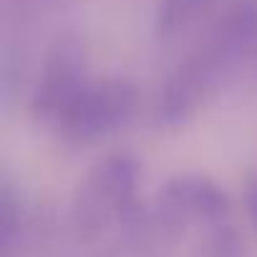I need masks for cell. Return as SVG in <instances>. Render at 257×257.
I'll use <instances>...</instances> for the list:
<instances>
[{
    "instance_id": "6da1fadb",
    "label": "cell",
    "mask_w": 257,
    "mask_h": 257,
    "mask_svg": "<svg viewBox=\"0 0 257 257\" xmlns=\"http://www.w3.org/2000/svg\"><path fill=\"white\" fill-rule=\"evenodd\" d=\"M139 162L128 152H116L98 162L73 192L71 224L81 242L98 239L113 222L137 207Z\"/></svg>"
},
{
    "instance_id": "7a4b0ae2",
    "label": "cell",
    "mask_w": 257,
    "mask_h": 257,
    "mask_svg": "<svg viewBox=\"0 0 257 257\" xmlns=\"http://www.w3.org/2000/svg\"><path fill=\"white\" fill-rule=\"evenodd\" d=\"M229 197L212 179L199 174H182L169 179L159 194L157 204L149 212V224L154 239H169L184 232V227L194 219L207 224L229 219Z\"/></svg>"
},
{
    "instance_id": "3957f363",
    "label": "cell",
    "mask_w": 257,
    "mask_h": 257,
    "mask_svg": "<svg viewBox=\"0 0 257 257\" xmlns=\"http://www.w3.org/2000/svg\"><path fill=\"white\" fill-rule=\"evenodd\" d=\"M137 106V93L126 81L86 83L56 118L58 134L71 142H93L126 126Z\"/></svg>"
},
{
    "instance_id": "277c9868",
    "label": "cell",
    "mask_w": 257,
    "mask_h": 257,
    "mask_svg": "<svg viewBox=\"0 0 257 257\" xmlns=\"http://www.w3.org/2000/svg\"><path fill=\"white\" fill-rule=\"evenodd\" d=\"M88 83L86 78V48L78 38H58L48 51L41 81L33 93L31 111L46 123H56L61 111Z\"/></svg>"
},
{
    "instance_id": "5b68a950",
    "label": "cell",
    "mask_w": 257,
    "mask_h": 257,
    "mask_svg": "<svg viewBox=\"0 0 257 257\" xmlns=\"http://www.w3.org/2000/svg\"><path fill=\"white\" fill-rule=\"evenodd\" d=\"M222 68L217 61L207 53L202 46L197 53H192L184 63H179L164 81L157 106H154V118L162 128H177L182 126L202 103L207 91L212 88L217 73Z\"/></svg>"
},
{
    "instance_id": "8992f818",
    "label": "cell",
    "mask_w": 257,
    "mask_h": 257,
    "mask_svg": "<svg viewBox=\"0 0 257 257\" xmlns=\"http://www.w3.org/2000/svg\"><path fill=\"white\" fill-rule=\"evenodd\" d=\"M0 242L6 257H16L26 242V214L8 184L0 189Z\"/></svg>"
},
{
    "instance_id": "52a82bcc",
    "label": "cell",
    "mask_w": 257,
    "mask_h": 257,
    "mask_svg": "<svg viewBox=\"0 0 257 257\" xmlns=\"http://www.w3.org/2000/svg\"><path fill=\"white\" fill-rule=\"evenodd\" d=\"M212 3L214 0H162L157 8V36L159 38L177 36Z\"/></svg>"
},
{
    "instance_id": "ba28073f",
    "label": "cell",
    "mask_w": 257,
    "mask_h": 257,
    "mask_svg": "<svg viewBox=\"0 0 257 257\" xmlns=\"http://www.w3.org/2000/svg\"><path fill=\"white\" fill-rule=\"evenodd\" d=\"M244 204H247V212H249V219L257 229V174L247 182L244 187Z\"/></svg>"
}]
</instances>
